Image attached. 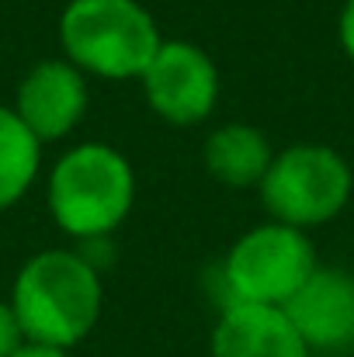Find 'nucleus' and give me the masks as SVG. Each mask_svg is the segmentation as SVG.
I'll return each mask as SVG.
<instances>
[{"mask_svg": "<svg viewBox=\"0 0 354 357\" xmlns=\"http://www.w3.org/2000/svg\"><path fill=\"white\" fill-rule=\"evenodd\" d=\"M142 84L153 112L174 125L202 121L219 98V77L212 59L188 42H163L146 66Z\"/></svg>", "mask_w": 354, "mask_h": 357, "instance_id": "6", "label": "nucleus"}, {"mask_svg": "<svg viewBox=\"0 0 354 357\" xmlns=\"http://www.w3.org/2000/svg\"><path fill=\"white\" fill-rule=\"evenodd\" d=\"M38 170V139L17 119V112L0 108V208L14 205Z\"/></svg>", "mask_w": 354, "mask_h": 357, "instance_id": "11", "label": "nucleus"}, {"mask_svg": "<svg viewBox=\"0 0 354 357\" xmlns=\"http://www.w3.org/2000/svg\"><path fill=\"white\" fill-rule=\"evenodd\" d=\"M306 347L341 351L354 344V278L344 271H313L281 305Z\"/></svg>", "mask_w": 354, "mask_h": 357, "instance_id": "7", "label": "nucleus"}, {"mask_svg": "<svg viewBox=\"0 0 354 357\" xmlns=\"http://www.w3.org/2000/svg\"><path fill=\"white\" fill-rule=\"evenodd\" d=\"M21 323H17V316H14V309L10 305H3L0 302V357H14L21 351Z\"/></svg>", "mask_w": 354, "mask_h": 357, "instance_id": "12", "label": "nucleus"}, {"mask_svg": "<svg viewBox=\"0 0 354 357\" xmlns=\"http://www.w3.org/2000/svg\"><path fill=\"white\" fill-rule=\"evenodd\" d=\"M341 42H344V52L354 59V0H348V7L341 14Z\"/></svg>", "mask_w": 354, "mask_h": 357, "instance_id": "13", "label": "nucleus"}, {"mask_svg": "<svg viewBox=\"0 0 354 357\" xmlns=\"http://www.w3.org/2000/svg\"><path fill=\"white\" fill-rule=\"evenodd\" d=\"M87 108V87L77 66L42 63L35 66L17 91V119L31 128L35 139L66 135Z\"/></svg>", "mask_w": 354, "mask_h": 357, "instance_id": "8", "label": "nucleus"}, {"mask_svg": "<svg viewBox=\"0 0 354 357\" xmlns=\"http://www.w3.org/2000/svg\"><path fill=\"white\" fill-rule=\"evenodd\" d=\"M216 357H309L306 340L292 326L281 305H250L236 302L223 312L216 337Z\"/></svg>", "mask_w": 354, "mask_h": 357, "instance_id": "9", "label": "nucleus"}, {"mask_svg": "<svg viewBox=\"0 0 354 357\" xmlns=\"http://www.w3.org/2000/svg\"><path fill=\"white\" fill-rule=\"evenodd\" d=\"M205 167L226 184H253L271 167V146L250 125H226L205 142Z\"/></svg>", "mask_w": 354, "mask_h": 357, "instance_id": "10", "label": "nucleus"}, {"mask_svg": "<svg viewBox=\"0 0 354 357\" xmlns=\"http://www.w3.org/2000/svg\"><path fill=\"white\" fill-rule=\"evenodd\" d=\"M70 59L98 77H142L160 52V31L135 0H73L63 14Z\"/></svg>", "mask_w": 354, "mask_h": 357, "instance_id": "2", "label": "nucleus"}, {"mask_svg": "<svg viewBox=\"0 0 354 357\" xmlns=\"http://www.w3.org/2000/svg\"><path fill=\"white\" fill-rule=\"evenodd\" d=\"M316 271L313 246L295 226H260L236 243L226 257L223 281L230 305H285Z\"/></svg>", "mask_w": 354, "mask_h": 357, "instance_id": "5", "label": "nucleus"}, {"mask_svg": "<svg viewBox=\"0 0 354 357\" xmlns=\"http://www.w3.org/2000/svg\"><path fill=\"white\" fill-rule=\"evenodd\" d=\"M260 191L278 222L295 229L316 226L344 208L351 195V170L327 146H295L271 160Z\"/></svg>", "mask_w": 354, "mask_h": 357, "instance_id": "4", "label": "nucleus"}, {"mask_svg": "<svg viewBox=\"0 0 354 357\" xmlns=\"http://www.w3.org/2000/svg\"><path fill=\"white\" fill-rule=\"evenodd\" d=\"M132 170L108 146H77L66 153L49 184V205L56 222L80 239H101L132 208Z\"/></svg>", "mask_w": 354, "mask_h": 357, "instance_id": "3", "label": "nucleus"}, {"mask_svg": "<svg viewBox=\"0 0 354 357\" xmlns=\"http://www.w3.org/2000/svg\"><path fill=\"white\" fill-rule=\"evenodd\" d=\"M14 357H66L63 347H49V344H24Z\"/></svg>", "mask_w": 354, "mask_h": 357, "instance_id": "14", "label": "nucleus"}, {"mask_svg": "<svg viewBox=\"0 0 354 357\" xmlns=\"http://www.w3.org/2000/svg\"><path fill=\"white\" fill-rule=\"evenodd\" d=\"M21 333L31 344L49 347H73L91 333L101 312V281L98 271L80 257L66 250L38 253L24 264L14 284L10 302Z\"/></svg>", "mask_w": 354, "mask_h": 357, "instance_id": "1", "label": "nucleus"}]
</instances>
